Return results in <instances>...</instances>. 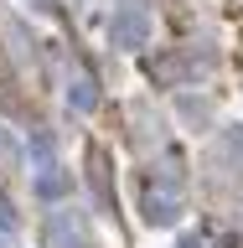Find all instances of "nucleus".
Instances as JSON below:
<instances>
[{"mask_svg": "<svg viewBox=\"0 0 243 248\" xmlns=\"http://www.w3.org/2000/svg\"><path fill=\"white\" fill-rule=\"evenodd\" d=\"M176 212H181V202L171 197V191H145V217H150L155 228H171V222H176Z\"/></svg>", "mask_w": 243, "mask_h": 248, "instance_id": "2", "label": "nucleus"}, {"mask_svg": "<svg viewBox=\"0 0 243 248\" xmlns=\"http://www.w3.org/2000/svg\"><path fill=\"white\" fill-rule=\"evenodd\" d=\"M11 222H16V212H11V202L0 197V228H11Z\"/></svg>", "mask_w": 243, "mask_h": 248, "instance_id": "6", "label": "nucleus"}, {"mask_svg": "<svg viewBox=\"0 0 243 248\" xmlns=\"http://www.w3.org/2000/svg\"><path fill=\"white\" fill-rule=\"evenodd\" d=\"M109 36H114V46H145V36H150L145 11H119L114 26H109Z\"/></svg>", "mask_w": 243, "mask_h": 248, "instance_id": "1", "label": "nucleus"}, {"mask_svg": "<svg viewBox=\"0 0 243 248\" xmlns=\"http://www.w3.org/2000/svg\"><path fill=\"white\" fill-rule=\"evenodd\" d=\"M36 191H42V197H62V176H42Z\"/></svg>", "mask_w": 243, "mask_h": 248, "instance_id": "4", "label": "nucleus"}, {"mask_svg": "<svg viewBox=\"0 0 243 248\" xmlns=\"http://www.w3.org/2000/svg\"><path fill=\"white\" fill-rule=\"evenodd\" d=\"M228 155H238V160H243V129H228Z\"/></svg>", "mask_w": 243, "mask_h": 248, "instance_id": "5", "label": "nucleus"}, {"mask_svg": "<svg viewBox=\"0 0 243 248\" xmlns=\"http://www.w3.org/2000/svg\"><path fill=\"white\" fill-rule=\"evenodd\" d=\"M67 104H73L78 114H88V108L98 104V93H93V83H88V78H78V83H73V93H67Z\"/></svg>", "mask_w": 243, "mask_h": 248, "instance_id": "3", "label": "nucleus"}]
</instances>
